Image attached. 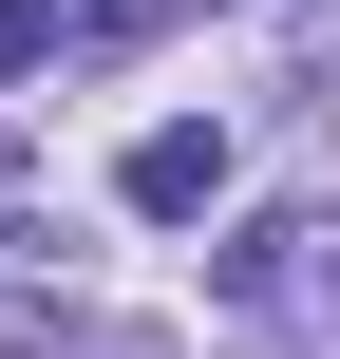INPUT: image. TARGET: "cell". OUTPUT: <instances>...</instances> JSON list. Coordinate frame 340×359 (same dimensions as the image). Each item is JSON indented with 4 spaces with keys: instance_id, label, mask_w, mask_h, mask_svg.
<instances>
[{
    "instance_id": "obj_1",
    "label": "cell",
    "mask_w": 340,
    "mask_h": 359,
    "mask_svg": "<svg viewBox=\"0 0 340 359\" xmlns=\"http://www.w3.org/2000/svg\"><path fill=\"white\" fill-rule=\"evenodd\" d=\"M114 189H132L151 227H208V208H227V133H132V170H114Z\"/></svg>"
},
{
    "instance_id": "obj_2",
    "label": "cell",
    "mask_w": 340,
    "mask_h": 359,
    "mask_svg": "<svg viewBox=\"0 0 340 359\" xmlns=\"http://www.w3.org/2000/svg\"><path fill=\"white\" fill-rule=\"evenodd\" d=\"M227 303H246V322H284V303H322V227H303V208H265V227H227Z\"/></svg>"
},
{
    "instance_id": "obj_3",
    "label": "cell",
    "mask_w": 340,
    "mask_h": 359,
    "mask_svg": "<svg viewBox=\"0 0 340 359\" xmlns=\"http://www.w3.org/2000/svg\"><path fill=\"white\" fill-rule=\"evenodd\" d=\"M0 76H57V19L38 0H0Z\"/></svg>"
}]
</instances>
